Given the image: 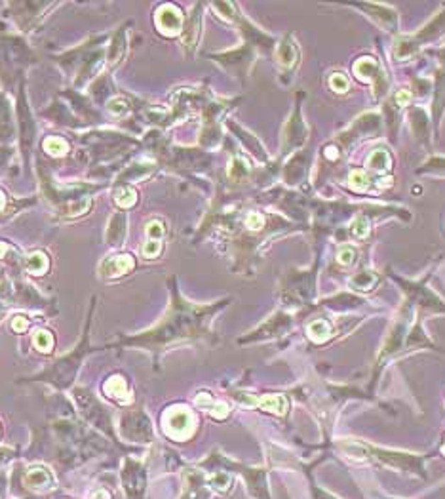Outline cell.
<instances>
[{
	"mask_svg": "<svg viewBox=\"0 0 445 499\" xmlns=\"http://www.w3.org/2000/svg\"><path fill=\"white\" fill-rule=\"evenodd\" d=\"M396 100H398L400 105H405V103L410 102V94H407V92H400V94L396 95Z\"/></svg>",
	"mask_w": 445,
	"mask_h": 499,
	"instance_id": "d4e9b609",
	"label": "cell"
},
{
	"mask_svg": "<svg viewBox=\"0 0 445 499\" xmlns=\"http://www.w3.org/2000/svg\"><path fill=\"white\" fill-rule=\"evenodd\" d=\"M371 166L375 168V170H383V168H388V164H390V159H388V155H386L385 151H377V153H373V156H371Z\"/></svg>",
	"mask_w": 445,
	"mask_h": 499,
	"instance_id": "9a60e30c",
	"label": "cell"
},
{
	"mask_svg": "<svg viewBox=\"0 0 445 499\" xmlns=\"http://www.w3.org/2000/svg\"><path fill=\"white\" fill-rule=\"evenodd\" d=\"M248 227H251V229H261V227H263V215H259V214H250V215H248Z\"/></svg>",
	"mask_w": 445,
	"mask_h": 499,
	"instance_id": "603a6c76",
	"label": "cell"
},
{
	"mask_svg": "<svg viewBox=\"0 0 445 499\" xmlns=\"http://www.w3.org/2000/svg\"><path fill=\"white\" fill-rule=\"evenodd\" d=\"M12 328H13V330H16V332H19V333L25 332V330L29 328V321H27L25 316H16V318H13V321H12Z\"/></svg>",
	"mask_w": 445,
	"mask_h": 499,
	"instance_id": "44dd1931",
	"label": "cell"
},
{
	"mask_svg": "<svg viewBox=\"0 0 445 499\" xmlns=\"http://www.w3.org/2000/svg\"><path fill=\"white\" fill-rule=\"evenodd\" d=\"M211 482L215 484V488H219V490H225V488H229V484H231V476L226 475H217L211 478Z\"/></svg>",
	"mask_w": 445,
	"mask_h": 499,
	"instance_id": "7402d4cb",
	"label": "cell"
},
{
	"mask_svg": "<svg viewBox=\"0 0 445 499\" xmlns=\"http://www.w3.org/2000/svg\"><path fill=\"white\" fill-rule=\"evenodd\" d=\"M25 265H27V269H29L31 273L40 274L46 271L48 259H46V256H42V254H33V256H29V259H27V263H25Z\"/></svg>",
	"mask_w": 445,
	"mask_h": 499,
	"instance_id": "9c48e42d",
	"label": "cell"
},
{
	"mask_svg": "<svg viewBox=\"0 0 445 499\" xmlns=\"http://www.w3.org/2000/svg\"><path fill=\"white\" fill-rule=\"evenodd\" d=\"M131 267H133V259H131V256H116L113 257V259H107V262L101 263L103 274H107V277L124 274L128 273Z\"/></svg>",
	"mask_w": 445,
	"mask_h": 499,
	"instance_id": "277c9868",
	"label": "cell"
},
{
	"mask_svg": "<svg viewBox=\"0 0 445 499\" xmlns=\"http://www.w3.org/2000/svg\"><path fill=\"white\" fill-rule=\"evenodd\" d=\"M94 499H109V495L105 492H97L94 495Z\"/></svg>",
	"mask_w": 445,
	"mask_h": 499,
	"instance_id": "484cf974",
	"label": "cell"
},
{
	"mask_svg": "<svg viewBox=\"0 0 445 499\" xmlns=\"http://www.w3.org/2000/svg\"><path fill=\"white\" fill-rule=\"evenodd\" d=\"M156 23L166 35H175L181 29V14L173 6H164L156 16Z\"/></svg>",
	"mask_w": 445,
	"mask_h": 499,
	"instance_id": "3957f363",
	"label": "cell"
},
{
	"mask_svg": "<svg viewBox=\"0 0 445 499\" xmlns=\"http://www.w3.org/2000/svg\"><path fill=\"white\" fill-rule=\"evenodd\" d=\"M105 391L111 395V397H124L128 389H126V381L122 377H111L105 385Z\"/></svg>",
	"mask_w": 445,
	"mask_h": 499,
	"instance_id": "30bf717a",
	"label": "cell"
},
{
	"mask_svg": "<svg viewBox=\"0 0 445 499\" xmlns=\"http://www.w3.org/2000/svg\"><path fill=\"white\" fill-rule=\"evenodd\" d=\"M329 82H331V88L337 90V92H346V88H348V80H346L341 73H339V75H333Z\"/></svg>",
	"mask_w": 445,
	"mask_h": 499,
	"instance_id": "e0dca14e",
	"label": "cell"
},
{
	"mask_svg": "<svg viewBox=\"0 0 445 499\" xmlns=\"http://www.w3.org/2000/svg\"><path fill=\"white\" fill-rule=\"evenodd\" d=\"M160 249H162V246L158 240H148V242L143 244L141 252L145 257H156L158 254H160Z\"/></svg>",
	"mask_w": 445,
	"mask_h": 499,
	"instance_id": "2e32d148",
	"label": "cell"
},
{
	"mask_svg": "<svg viewBox=\"0 0 445 499\" xmlns=\"http://www.w3.org/2000/svg\"><path fill=\"white\" fill-rule=\"evenodd\" d=\"M126 235V215L124 214H116L111 218L107 227V240L109 244H122Z\"/></svg>",
	"mask_w": 445,
	"mask_h": 499,
	"instance_id": "8992f818",
	"label": "cell"
},
{
	"mask_svg": "<svg viewBox=\"0 0 445 499\" xmlns=\"http://www.w3.org/2000/svg\"><path fill=\"white\" fill-rule=\"evenodd\" d=\"M278 58L284 65H291V63L295 61V46H293V44H287V42L282 44V46H280Z\"/></svg>",
	"mask_w": 445,
	"mask_h": 499,
	"instance_id": "5bb4252c",
	"label": "cell"
},
{
	"mask_svg": "<svg viewBox=\"0 0 445 499\" xmlns=\"http://www.w3.org/2000/svg\"><path fill=\"white\" fill-rule=\"evenodd\" d=\"M114 200L120 206H131L136 203V191L130 189V187H120L116 193H114Z\"/></svg>",
	"mask_w": 445,
	"mask_h": 499,
	"instance_id": "7c38bea8",
	"label": "cell"
},
{
	"mask_svg": "<svg viewBox=\"0 0 445 499\" xmlns=\"http://www.w3.org/2000/svg\"><path fill=\"white\" fill-rule=\"evenodd\" d=\"M354 256H356V252L352 248H343L341 252H339V262L344 263V265H348V263L354 262Z\"/></svg>",
	"mask_w": 445,
	"mask_h": 499,
	"instance_id": "ac0fdd59",
	"label": "cell"
},
{
	"mask_svg": "<svg viewBox=\"0 0 445 499\" xmlns=\"http://www.w3.org/2000/svg\"><path fill=\"white\" fill-rule=\"evenodd\" d=\"M251 402L257 406H261L263 410L274 412V414H285L287 410V400L282 395H267L263 398H251Z\"/></svg>",
	"mask_w": 445,
	"mask_h": 499,
	"instance_id": "5b68a950",
	"label": "cell"
},
{
	"mask_svg": "<svg viewBox=\"0 0 445 499\" xmlns=\"http://www.w3.org/2000/svg\"><path fill=\"white\" fill-rule=\"evenodd\" d=\"M329 333H331V328H329L327 322L316 321L310 324V336H312V339H316V341H322V339L329 338Z\"/></svg>",
	"mask_w": 445,
	"mask_h": 499,
	"instance_id": "8fae6325",
	"label": "cell"
},
{
	"mask_svg": "<svg viewBox=\"0 0 445 499\" xmlns=\"http://www.w3.org/2000/svg\"><path fill=\"white\" fill-rule=\"evenodd\" d=\"M25 484L33 490H50L54 488V475L46 467H33L25 475Z\"/></svg>",
	"mask_w": 445,
	"mask_h": 499,
	"instance_id": "7a4b0ae2",
	"label": "cell"
},
{
	"mask_svg": "<svg viewBox=\"0 0 445 499\" xmlns=\"http://www.w3.org/2000/svg\"><path fill=\"white\" fill-rule=\"evenodd\" d=\"M12 132V114H10V105L0 95V137H8Z\"/></svg>",
	"mask_w": 445,
	"mask_h": 499,
	"instance_id": "52a82bcc",
	"label": "cell"
},
{
	"mask_svg": "<svg viewBox=\"0 0 445 499\" xmlns=\"http://www.w3.org/2000/svg\"><path fill=\"white\" fill-rule=\"evenodd\" d=\"M147 232L148 237H162L164 235V225H162L160 221H153V223H148Z\"/></svg>",
	"mask_w": 445,
	"mask_h": 499,
	"instance_id": "d6986e66",
	"label": "cell"
},
{
	"mask_svg": "<svg viewBox=\"0 0 445 499\" xmlns=\"http://www.w3.org/2000/svg\"><path fill=\"white\" fill-rule=\"evenodd\" d=\"M164 429L173 439H187L194 429V417L185 408L167 412V416L164 417Z\"/></svg>",
	"mask_w": 445,
	"mask_h": 499,
	"instance_id": "6da1fadb",
	"label": "cell"
},
{
	"mask_svg": "<svg viewBox=\"0 0 445 499\" xmlns=\"http://www.w3.org/2000/svg\"><path fill=\"white\" fill-rule=\"evenodd\" d=\"M33 343H35V347L38 351L50 353L52 351V347H54V338H52V333L50 332L38 330V332L35 333V338H33Z\"/></svg>",
	"mask_w": 445,
	"mask_h": 499,
	"instance_id": "ba28073f",
	"label": "cell"
},
{
	"mask_svg": "<svg viewBox=\"0 0 445 499\" xmlns=\"http://www.w3.org/2000/svg\"><path fill=\"white\" fill-rule=\"evenodd\" d=\"M4 208V196H2V193H0V210Z\"/></svg>",
	"mask_w": 445,
	"mask_h": 499,
	"instance_id": "4316f807",
	"label": "cell"
},
{
	"mask_svg": "<svg viewBox=\"0 0 445 499\" xmlns=\"http://www.w3.org/2000/svg\"><path fill=\"white\" fill-rule=\"evenodd\" d=\"M352 183L356 185V187H363L366 185V176L362 172H356L352 176Z\"/></svg>",
	"mask_w": 445,
	"mask_h": 499,
	"instance_id": "cb8c5ba5",
	"label": "cell"
},
{
	"mask_svg": "<svg viewBox=\"0 0 445 499\" xmlns=\"http://www.w3.org/2000/svg\"><path fill=\"white\" fill-rule=\"evenodd\" d=\"M444 454H445V446H444Z\"/></svg>",
	"mask_w": 445,
	"mask_h": 499,
	"instance_id": "83f0119b",
	"label": "cell"
},
{
	"mask_svg": "<svg viewBox=\"0 0 445 499\" xmlns=\"http://www.w3.org/2000/svg\"><path fill=\"white\" fill-rule=\"evenodd\" d=\"M44 147H46L50 155H63L67 151V143L63 139H60V137H50V139L44 141Z\"/></svg>",
	"mask_w": 445,
	"mask_h": 499,
	"instance_id": "4fadbf2b",
	"label": "cell"
},
{
	"mask_svg": "<svg viewBox=\"0 0 445 499\" xmlns=\"http://www.w3.org/2000/svg\"><path fill=\"white\" fill-rule=\"evenodd\" d=\"M352 232L356 235V237H366L369 232L368 229V221L366 220H358L356 223H354V227H352Z\"/></svg>",
	"mask_w": 445,
	"mask_h": 499,
	"instance_id": "ffe728a7",
	"label": "cell"
}]
</instances>
